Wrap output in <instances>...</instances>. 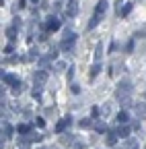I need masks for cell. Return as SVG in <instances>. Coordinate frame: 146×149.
I'll return each instance as SVG.
<instances>
[{"label":"cell","mask_w":146,"mask_h":149,"mask_svg":"<svg viewBox=\"0 0 146 149\" xmlns=\"http://www.w3.org/2000/svg\"><path fill=\"white\" fill-rule=\"evenodd\" d=\"M130 95H132V83L130 81H119V85L115 89V97L119 100V104L130 106Z\"/></svg>","instance_id":"1"},{"label":"cell","mask_w":146,"mask_h":149,"mask_svg":"<svg viewBox=\"0 0 146 149\" xmlns=\"http://www.w3.org/2000/svg\"><path fill=\"white\" fill-rule=\"evenodd\" d=\"M74 42H76V33H74V31H66V33H64V40H62V44H60V48L68 52V50H72Z\"/></svg>","instance_id":"2"},{"label":"cell","mask_w":146,"mask_h":149,"mask_svg":"<svg viewBox=\"0 0 146 149\" xmlns=\"http://www.w3.org/2000/svg\"><path fill=\"white\" fill-rule=\"evenodd\" d=\"M45 81H47V72L45 70H37V72H35L33 74V83H35V87H43L45 85Z\"/></svg>","instance_id":"3"},{"label":"cell","mask_w":146,"mask_h":149,"mask_svg":"<svg viewBox=\"0 0 146 149\" xmlns=\"http://www.w3.org/2000/svg\"><path fill=\"white\" fill-rule=\"evenodd\" d=\"M132 112L136 118H146V104L140 102V104H132Z\"/></svg>","instance_id":"4"},{"label":"cell","mask_w":146,"mask_h":149,"mask_svg":"<svg viewBox=\"0 0 146 149\" xmlns=\"http://www.w3.org/2000/svg\"><path fill=\"white\" fill-rule=\"evenodd\" d=\"M78 13V0H68V4H66V15L68 17H74Z\"/></svg>","instance_id":"5"},{"label":"cell","mask_w":146,"mask_h":149,"mask_svg":"<svg viewBox=\"0 0 146 149\" xmlns=\"http://www.w3.org/2000/svg\"><path fill=\"white\" fill-rule=\"evenodd\" d=\"M45 29L47 31H58L60 29V21L56 17H47V21H45Z\"/></svg>","instance_id":"6"},{"label":"cell","mask_w":146,"mask_h":149,"mask_svg":"<svg viewBox=\"0 0 146 149\" xmlns=\"http://www.w3.org/2000/svg\"><path fill=\"white\" fill-rule=\"evenodd\" d=\"M53 56H56V52H51V54H47V56H41V58H39V68H41V70H45V68L49 66V62L53 60Z\"/></svg>","instance_id":"7"},{"label":"cell","mask_w":146,"mask_h":149,"mask_svg":"<svg viewBox=\"0 0 146 149\" xmlns=\"http://www.w3.org/2000/svg\"><path fill=\"white\" fill-rule=\"evenodd\" d=\"M2 81H4V83H8V85H12V89H14L16 85H21V83H19V79H16V74H10V72H8V74H4V72H2Z\"/></svg>","instance_id":"8"},{"label":"cell","mask_w":146,"mask_h":149,"mask_svg":"<svg viewBox=\"0 0 146 149\" xmlns=\"http://www.w3.org/2000/svg\"><path fill=\"white\" fill-rule=\"evenodd\" d=\"M107 6H109L107 0H99V2H97V8H95V15H97V17H103L105 10H107Z\"/></svg>","instance_id":"9"},{"label":"cell","mask_w":146,"mask_h":149,"mask_svg":"<svg viewBox=\"0 0 146 149\" xmlns=\"http://www.w3.org/2000/svg\"><path fill=\"white\" fill-rule=\"evenodd\" d=\"M70 122H72V118H70V116H66V118H62V120H60V122L56 124V130H58V133H62V130H64V128H68V126H70Z\"/></svg>","instance_id":"10"},{"label":"cell","mask_w":146,"mask_h":149,"mask_svg":"<svg viewBox=\"0 0 146 149\" xmlns=\"http://www.w3.org/2000/svg\"><path fill=\"white\" fill-rule=\"evenodd\" d=\"M10 135H12V128H10V124H6V122H4V126H2V141L10 139Z\"/></svg>","instance_id":"11"},{"label":"cell","mask_w":146,"mask_h":149,"mask_svg":"<svg viewBox=\"0 0 146 149\" xmlns=\"http://www.w3.org/2000/svg\"><path fill=\"white\" fill-rule=\"evenodd\" d=\"M127 120H130V116H127L125 112H119V114H117V124H119V126L127 124Z\"/></svg>","instance_id":"12"},{"label":"cell","mask_w":146,"mask_h":149,"mask_svg":"<svg viewBox=\"0 0 146 149\" xmlns=\"http://www.w3.org/2000/svg\"><path fill=\"white\" fill-rule=\"evenodd\" d=\"M117 135H119V137H123V139L130 137V128H127V124H123V126H119V128H117Z\"/></svg>","instance_id":"13"},{"label":"cell","mask_w":146,"mask_h":149,"mask_svg":"<svg viewBox=\"0 0 146 149\" xmlns=\"http://www.w3.org/2000/svg\"><path fill=\"white\" fill-rule=\"evenodd\" d=\"M101 68H103V66H101L99 62H95L93 66H90V79H95V77H97V74L101 72Z\"/></svg>","instance_id":"14"},{"label":"cell","mask_w":146,"mask_h":149,"mask_svg":"<svg viewBox=\"0 0 146 149\" xmlns=\"http://www.w3.org/2000/svg\"><path fill=\"white\" fill-rule=\"evenodd\" d=\"M105 141H107V145H111V147H113L115 141H117V133H107V139H105Z\"/></svg>","instance_id":"15"},{"label":"cell","mask_w":146,"mask_h":149,"mask_svg":"<svg viewBox=\"0 0 146 149\" xmlns=\"http://www.w3.org/2000/svg\"><path fill=\"white\" fill-rule=\"evenodd\" d=\"M138 147H140V145H138V141H136V139H127L123 149H138Z\"/></svg>","instance_id":"16"},{"label":"cell","mask_w":146,"mask_h":149,"mask_svg":"<svg viewBox=\"0 0 146 149\" xmlns=\"http://www.w3.org/2000/svg\"><path fill=\"white\" fill-rule=\"evenodd\" d=\"M16 29H19L16 25H12V27H8V29H6V35L10 37V40H14V37H16Z\"/></svg>","instance_id":"17"},{"label":"cell","mask_w":146,"mask_h":149,"mask_svg":"<svg viewBox=\"0 0 146 149\" xmlns=\"http://www.w3.org/2000/svg\"><path fill=\"white\" fill-rule=\"evenodd\" d=\"M29 130H31L29 124H19V135H29Z\"/></svg>","instance_id":"18"},{"label":"cell","mask_w":146,"mask_h":149,"mask_svg":"<svg viewBox=\"0 0 146 149\" xmlns=\"http://www.w3.org/2000/svg\"><path fill=\"white\" fill-rule=\"evenodd\" d=\"M99 21H101V17H97V15H95V17H93V19H90V21H88V29H95Z\"/></svg>","instance_id":"19"},{"label":"cell","mask_w":146,"mask_h":149,"mask_svg":"<svg viewBox=\"0 0 146 149\" xmlns=\"http://www.w3.org/2000/svg\"><path fill=\"white\" fill-rule=\"evenodd\" d=\"M78 124H80V128H88V126H93V120H90V118H82Z\"/></svg>","instance_id":"20"},{"label":"cell","mask_w":146,"mask_h":149,"mask_svg":"<svg viewBox=\"0 0 146 149\" xmlns=\"http://www.w3.org/2000/svg\"><path fill=\"white\" fill-rule=\"evenodd\" d=\"M95 128L99 130V133H105V130H107V126H105L103 120H97V122H95Z\"/></svg>","instance_id":"21"},{"label":"cell","mask_w":146,"mask_h":149,"mask_svg":"<svg viewBox=\"0 0 146 149\" xmlns=\"http://www.w3.org/2000/svg\"><path fill=\"white\" fill-rule=\"evenodd\" d=\"M109 112H111V104L107 102V104H103V108H101V114H103V116H107Z\"/></svg>","instance_id":"22"},{"label":"cell","mask_w":146,"mask_h":149,"mask_svg":"<svg viewBox=\"0 0 146 149\" xmlns=\"http://www.w3.org/2000/svg\"><path fill=\"white\" fill-rule=\"evenodd\" d=\"M132 6H134V4H123V6H121V13H119V15H121V17H123V15H127V13L132 10Z\"/></svg>","instance_id":"23"},{"label":"cell","mask_w":146,"mask_h":149,"mask_svg":"<svg viewBox=\"0 0 146 149\" xmlns=\"http://www.w3.org/2000/svg\"><path fill=\"white\" fill-rule=\"evenodd\" d=\"M101 54H103V46L99 44V46H97V50H95V58H97V60H101Z\"/></svg>","instance_id":"24"},{"label":"cell","mask_w":146,"mask_h":149,"mask_svg":"<svg viewBox=\"0 0 146 149\" xmlns=\"http://www.w3.org/2000/svg\"><path fill=\"white\" fill-rule=\"evenodd\" d=\"M53 68H56V70H66V64H64V62H56V64H53Z\"/></svg>","instance_id":"25"},{"label":"cell","mask_w":146,"mask_h":149,"mask_svg":"<svg viewBox=\"0 0 146 149\" xmlns=\"http://www.w3.org/2000/svg\"><path fill=\"white\" fill-rule=\"evenodd\" d=\"M72 147H74V149H82V147H84V143H82V141H78V137H76V141H74V145H72Z\"/></svg>","instance_id":"26"},{"label":"cell","mask_w":146,"mask_h":149,"mask_svg":"<svg viewBox=\"0 0 146 149\" xmlns=\"http://www.w3.org/2000/svg\"><path fill=\"white\" fill-rule=\"evenodd\" d=\"M23 89H25V85H23V83H21V85H16V87H14V89H12V91H14V93H16V95H19V93H21V91H23Z\"/></svg>","instance_id":"27"},{"label":"cell","mask_w":146,"mask_h":149,"mask_svg":"<svg viewBox=\"0 0 146 149\" xmlns=\"http://www.w3.org/2000/svg\"><path fill=\"white\" fill-rule=\"evenodd\" d=\"M35 124H37L39 128H43V126H45V120H43V118H37V120H35Z\"/></svg>","instance_id":"28"},{"label":"cell","mask_w":146,"mask_h":149,"mask_svg":"<svg viewBox=\"0 0 146 149\" xmlns=\"http://www.w3.org/2000/svg\"><path fill=\"white\" fill-rule=\"evenodd\" d=\"M68 77H70V79L74 77V66H72V64H70V68H68Z\"/></svg>","instance_id":"29"},{"label":"cell","mask_w":146,"mask_h":149,"mask_svg":"<svg viewBox=\"0 0 146 149\" xmlns=\"http://www.w3.org/2000/svg\"><path fill=\"white\" fill-rule=\"evenodd\" d=\"M72 93H80V87L78 85H72Z\"/></svg>","instance_id":"30"},{"label":"cell","mask_w":146,"mask_h":149,"mask_svg":"<svg viewBox=\"0 0 146 149\" xmlns=\"http://www.w3.org/2000/svg\"><path fill=\"white\" fill-rule=\"evenodd\" d=\"M33 2H35V4H37V2H39V0H33Z\"/></svg>","instance_id":"31"},{"label":"cell","mask_w":146,"mask_h":149,"mask_svg":"<svg viewBox=\"0 0 146 149\" xmlns=\"http://www.w3.org/2000/svg\"><path fill=\"white\" fill-rule=\"evenodd\" d=\"M39 149H47V147H39Z\"/></svg>","instance_id":"32"},{"label":"cell","mask_w":146,"mask_h":149,"mask_svg":"<svg viewBox=\"0 0 146 149\" xmlns=\"http://www.w3.org/2000/svg\"><path fill=\"white\" fill-rule=\"evenodd\" d=\"M144 97H146V91H144Z\"/></svg>","instance_id":"33"}]
</instances>
